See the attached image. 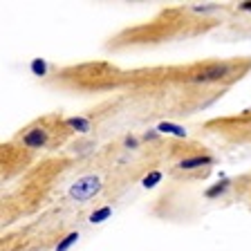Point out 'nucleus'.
<instances>
[{"label":"nucleus","instance_id":"obj_12","mask_svg":"<svg viewBox=\"0 0 251 251\" xmlns=\"http://www.w3.org/2000/svg\"><path fill=\"white\" fill-rule=\"evenodd\" d=\"M159 137H162V132L157 130V128H148V130L141 135V141H148V144H151V141H157Z\"/></svg>","mask_w":251,"mask_h":251},{"label":"nucleus","instance_id":"obj_5","mask_svg":"<svg viewBox=\"0 0 251 251\" xmlns=\"http://www.w3.org/2000/svg\"><path fill=\"white\" fill-rule=\"evenodd\" d=\"M65 126H68L70 130L78 132V135H88V132L92 130V121H90L88 117H68Z\"/></svg>","mask_w":251,"mask_h":251},{"label":"nucleus","instance_id":"obj_14","mask_svg":"<svg viewBox=\"0 0 251 251\" xmlns=\"http://www.w3.org/2000/svg\"><path fill=\"white\" fill-rule=\"evenodd\" d=\"M220 7L218 5H195V7H191V11H195V14H209V11H218Z\"/></svg>","mask_w":251,"mask_h":251},{"label":"nucleus","instance_id":"obj_15","mask_svg":"<svg viewBox=\"0 0 251 251\" xmlns=\"http://www.w3.org/2000/svg\"><path fill=\"white\" fill-rule=\"evenodd\" d=\"M238 9L245 11V14H251V0H247V2H240V5H238Z\"/></svg>","mask_w":251,"mask_h":251},{"label":"nucleus","instance_id":"obj_11","mask_svg":"<svg viewBox=\"0 0 251 251\" xmlns=\"http://www.w3.org/2000/svg\"><path fill=\"white\" fill-rule=\"evenodd\" d=\"M162 171H151L148 175H144V179H141V186L144 188H155L157 184L162 182Z\"/></svg>","mask_w":251,"mask_h":251},{"label":"nucleus","instance_id":"obj_2","mask_svg":"<svg viewBox=\"0 0 251 251\" xmlns=\"http://www.w3.org/2000/svg\"><path fill=\"white\" fill-rule=\"evenodd\" d=\"M101 188H103V184H101V179L97 177V175H83V177H78L76 182L70 186V198L76 200V202H88V200L97 198V195L101 193Z\"/></svg>","mask_w":251,"mask_h":251},{"label":"nucleus","instance_id":"obj_8","mask_svg":"<svg viewBox=\"0 0 251 251\" xmlns=\"http://www.w3.org/2000/svg\"><path fill=\"white\" fill-rule=\"evenodd\" d=\"M110 215H112V206H101V209H97V211H92V213H90L88 222H90V225H103Z\"/></svg>","mask_w":251,"mask_h":251},{"label":"nucleus","instance_id":"obj_13","mask_svg":"<svg viewBox=\"0 0 251 251\" xmlns=\"http://www.w3.org/2000/svg\"><path fill=\"white\" fill-rule=\"evenodd\" d=\"M139 144H141V139H139V137H135V135H126V139H124V146L128 148V151H135V148H139Z\"/></svg>","mask_w":251,"mask_h":251},{"label":"nucleus","instance_id":"obj_10","mask_svg":"<svg viewBox=\"0 0 251 251\" xmlns=\"http://www.w3.org/2000/svg\"><path fill=\"white\" fill-rule=\"evenodd\" d=\"M29 70H31V74H34V76H45L50 68H47V61H45V58H31Z\"/></svg>","mask_w":251,"mask_h":251},{"label":"nucleus","instance_id":"obj_9","mask_svg":"<svg viewBox=\"0 0 251 251\" xmlns=\"http://www.w3.org/2000/svg\"><path fill=\"white\" fill-rule=\"evenodd\" d=\"M78 238H81V235H78V231H70L68 235H63V238H61V242L56 245V249H54V251H70L78 242Z\"/></svg>","mask_w":251,"mask_h":251},{"label":"nucleus","instance_id":"obj_7","mask_svg":"<svg viewBox=\"0 0 251 251\" xmlns=\"http://www.w3.org/2000/svg\"><path fill=\"white\" fill-rule=\"evenodd\" d=\"M231 188V179L222 177L218 184H213V186H209L206 191H204V198H209V200H215V198H222V195L226 193Z\"/></svg>","mask_w":251,"mask_h":251},{"label":"nucleus","instance_id":"obj_4","mask_svg":"<svg viewBox=\"0 0 251 251\" xmlns=\"http://www.w3.org/2000/svg\"><path fill=\"white\" fill-rule=\"evenodd\" d=\"M215 159L211 155H191V157H184L177 162V168L179 171H198V168H204V166H213Z\"/></svg>","mask_w":251,"mask_h":251},{"label":"nucleus","instance_id":"obj_3","mask_svg":"<svg viewBox=\"0 0 251 251\" xmlns=\"http://www.w3.org/2000/svg\"><path fill=\"white\" fill-rule=\"evenodd\" d=\"M21 141L25 148H31V151H38V148H45L50 144V130L43 128V126H34L27 132L21 135Z\"/></svg>","mask_w":251,"mask_h":251},{"label":"nucleus","instance_id":"obj_1","mask_svg":"<svg viewBox=\"0 0 251 251\" xmlns=\"http://www.w3.org/2000/svg\"><path fill=\"white\" fill-rule=\"evenodd\" d=\"M231 74H233V65L231 63H211V65L202 68L200 72L191 74L186 81L193 85H211V83H220V81L229 78Z\"/></svg>","mask_w":251,"mask_h":251},{"label":"nucleus","instance_id":"obj_6","mask_svg":"<svg viewBox=\"0 0 251 251\" xmlns=\"http://www.w3.org/2000/svg\"><path fill=\"white\" fill-rule=\"evenodd\" d=\"M157 130L162 132V135H173V137H177V139H186L188 132L184 126L179 124H173V121H162V124L157 126Z\"/></svg>","mask_w":251,"mask_h":251}]
</instances>
